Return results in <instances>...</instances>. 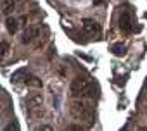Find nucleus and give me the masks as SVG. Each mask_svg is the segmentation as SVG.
Returning a JSON list of instances; mask_svg holds the SVG:
<instances>
[{"label": "nucleus", "instance_id": "obj_1", "mask_svg": "<svg viewBox=\"0 0 147 131\" xmlns=\"http://www.w3.org/2000/svg\"><path fill=\"white\" fill-rule=\"evenodd\" d=\"M71 112H73V116H75L76 119L85 121L88 126H92L94 121H95V112H94V109H92L87 102H83V100H75V102H73V104H71Z\"/></svg>", "mask_w": 147, "mask_h": 131}, {"label": "nucleus", "instance_id": "obj_2", "mask_svg": "<svg viewBox=\"0 0 147 131\" xmlns=\"http://www.w3.org/2000/svg\"><path fill=\"white\" fill-rule=\"evenodd\" d=\"M118 24H119V29L123 33H131L133 31V24H135L133 12L131 11H121L119 19H118Z\"/></svg>", "mask_w": 147, "mask_h": 131}, {"label": "nucleus", "instance_id": "obj_3", "mask_svg": "<svg viewBox=\"0 0 147 131\" xmlns=\"http://www.w3.org/2000/svg\"><path fill=\"white\" fill-rule=\"evenodd\" d=\"M88 85H90V81H88L87 78L78 76V78L73 80V83H71L69 90H71V93L75 95V97H83V93H85V90L88 88Z\"/></svg>", "mask_w": 147, "mask_h": 131}, {"label": "nucleus", "instance_id": "obj_4", "mask_svg": "<svg viewBox=\"0 0 147 131\" xmlns=\"http://www.w3.org/2000/svg\"><path fill=\"white\" fill-rule=\"evenodd\" d=\"M83 31L88 36H97L100 33V24L94 19H83Z\"/></svg>", "mask_w": 147, "mask_h": 131}, {"label": "nucleus", "instance_id": "obj_5", "mask_svg": "<svg viewBox=\"0 0 147 131\" xmlns=\"http://www.w3.org/2000/svg\"><path fill=\"white\" fill-rule=\"evenodd\" d=\"M38 35V29H35V28H26L24 31H23V35H21V43H30L35 36Z\"/></svg>", "mask_w": 147, "mask_h": 131}, {"label": "nucleus", "instance_id": "obj_6", "mask_svg": "<svg viewBox=\"0 0 147 131\" xmlns=\"http://www.w3.org/2000/svg\"><path fill=\"white\" fill-rule=\"evenodd\" d=\"M24 85H28L31 88H42V80H38L33 74H26L24 76Z\"/></svg>", "mask_w": 147, "mask_h": 131}, {"label": "nucleus", "instance_id": "obj_7", "mask_svg": "<svg viewBox=\"0 0 147 131\" xmlns=\"http://www.w3.org/2000/svg\"><path fill=\"white\" fill-rule=\"evenodd\" d=\"M42 102H43V98H42V95L40 93H36V95H31V97H28L26 98V105L28 107H40L42 105Z\"/></svg>", "mask_w": 147, "mask_h": 131}, {"label": "nucleus", "instance_id": "obj_8", "mask_svg": "<svg viewBox=\"0 0 147 131\" xmlns=\"http://www.w3.org/2000/svg\"><path fill=\"white\" fill-rule=\"evenodd\" d=\"M5 28H7V31H9L11 35H14V33L18 31V21H16L14 17H7V19H5Z\"/></svg>", "mask_w": 147, "mask_h": 131}, {"label": "nucleus", "instance_id": "obj_9", "mask_svg": "<svg viewBox=\"0 0 147 131\" xmlns=\"http://www.w3.org/2000/svg\"><path fill=\"white\" fill-rule=\"evenodd\" d=\"M83 97H88V98H95L97 97V86H95V83H90L88 85V88L85 90Z\"/></svg>", "mask_w": 147, "mask_h": 131}, {"label": "nucleus", "instance_id": "obj_10", "mask_svg": "<svg viewBox=\"0 0 147 131\" xmlns=\"http://www.w3.org/2000/svg\"><path fill=\"white\" fill-rule=\"evenodd\" d=\"M125 45L123 43H114L113 47H111V52L114 53V55H125Z\"/></svg>", "mask_w": 147, "mask_h": 131}, {"label": "nucleus", "instance_id": "obj_11", "mask_svg": "<svg viewBox=\"0 0 147 131\" xmlns=\"http://www.w3.org/2000/svg\"><path fill=\"white\" fill-rule=\"evenodd\" d=\"M14 7H16V4H14V2H9V0H4V14H5V16H9V14L14 11Z\"/></svg>", "mask_w": 147, "mask_h": 131}, {"label": "nucleus", "instance_id": "obj_12", "mask_svg": "<svg viewBox=\"0 0 147 131\" xmlns=\"http://www.w3.org/2000/svg\"><path fill=\"white\" fill-rule=\"evenodd\" d=\"M7 52H9V43H7V40H2V57H5Z\"/></svg>", "mask_w": 147, "mask_h": 131}, {"label": "nucleus", "instance_id": "obj_13", "mask_svg": "<svg viewBox=\"0 0 147 131\" xmlns=\"http://www.w3.org/2000/svg\"><path fill=\"white\" fill-rule=\"evenodd\" d=\"M5 131H19V124L18 122H11L9 126H5Z\"/></svg>", "mask_w": 147, "mask_h": 131}, {"label": "nucleus", "instance_id": "obj_14", "mask_svg": "<svg viewBox=\"0 0 147 131\" xmlns=\"http://www.w3.org/2000/svg\"><path fill=\"white\" fill-rule=\"evenodd\" d=\"M102 2H104V0H94V4H95V5H99V4H102Z\"/></svg>", "mask_w": 147, "mask_h": 131}]
</instances>
